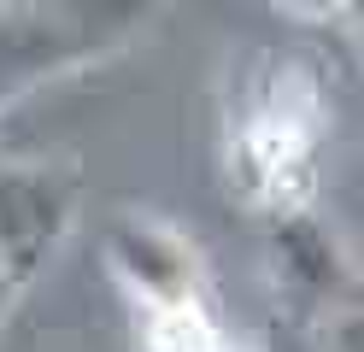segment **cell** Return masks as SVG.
<instances>
[{"mask_svg": "<svg viewBox=\"0 0 364 352\" xmlns=\"http://www.w3.org/2000/svg\"><path fill=\"white\" fill-rule=\"evenodd\" d=\"M230 129V176L241 200L264 206L270 218L306 211L317 188V147L329 129V94L317 65L282 47H264L241 65Z\"/></svg>", "mask_w": 364, "mask_h": 352, "instance_id": "1", "label": "cell"}, {"mask_svg": "<svg viewBox=\"0 0 364 352\" xmlns=\"http://www.w3.org/2000/svg\"><path fill=\"white\" fill-rule=\"evenodd\" d=\"M159 0H0V106L141 36Z\"/></svg>", "mask_w": 364, "mask_h": 352, "instance_id": "2", "label": "cell"}, {"mask_svg": "<svg viewBox=\"0 0 364 352\" xmlns=\"http://www.w3.org/2000/svg\"><path fill=\"white\" fill-rule=\"evenodd\" d=\"M82 176L71 159H0V276L12 294L36 288L77 223Z\"/></svg>", "mask_w": 364, "mask_h": 352, "instance_id": "3", "label": "cell"}, {"mask_svg": "<svg viewBox=\"0 0 364 352\" xmlns=\"http://www.w3.org/2000/svg\"><path fill=\"white\" fill-rule=\"evenodd\" d=\"M277 258H282V270L294 276V288H306L317 299H341L347 294V258H341L335 247V235H323L306 211H288V218H277Z\"/></svg>", "mask_w": 364, "mask_h": 352, "instance_id": "4", "label": "cell"}, {"mask_svg": "<svg viewBox=\"0 0 364 352\" xmlns=\"http://www.w3.org/2000/svg\"><path fill=\"white\" fill-rule=\"evenodd\" d=\"M329 352H364V299L335 311V323H329Z\"/></svg>", "mask_w": 364, "mask_h": 352, "instance_id": "5", "label": "cell"}, {"mask_svg": "<svg viewBox=\"0 0 364 352\" xmlns=\"http://www.w3.org/2000/svg\"><path fill=\"white\" fill-rule=\"evenodd\" d=\"M288 6H294V12H317V18H323V12H341V0H288Z\"/></svg>", "mask_w": 364, "mask_h": 352, "instance_id": "6", "label": "cell"}, {"mask_svg": "<svg viewBox=\"0 0 364 352\" xmlns=\"http://www.w3.org/2000/svg\"><path fill=\"white\" fill-rule=\"evenodd\" d=\"M341 12H347V18H353V30L364 36V0H341Z\"/></svg>", "mask_w": 364, "mask_h": 352, "instance_id": "7", "label": "cell"}, {"mask_svg": "<svg viewBox=\"0 0 364 352\" xmlns=\"http://www.w3.org/2000/svg\"><path fill=\"white\" fill-rule=\"evenodd\" d=\"M12 299H18V294L6 288V276H0V317H6V305H12Z\"/></svg>", "mask_w": 364, "mask_h": 352, "instance_id": "8", "label": "cell"}]
</instances>
